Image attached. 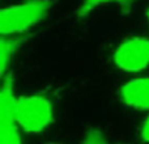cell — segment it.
Instances as JSON below:
<instances>
[{"label": "cell", "instance_id": "1", "mask_svg": "<svg viewBox=\"0 0 149 144\" xmlns=\"http://www.w3.org/2000/svg\"><path fill=\"white\" fill-rule=\"evenodd\" d=\"M13 114L21 131L30 135L46 131L54 119L52 103L45 96L15 97Z\"/></svg>", "mask_w": 149, "mask_h": 144}, {"label": "cell", "instance_id": "2", "mask_svg": "<svg viewBox=\"0 0 149 144\" xmlns=\"http://www.w3.org/2000/svg\"><path fill=\"white\" fill-rule=\"evenodd\" d=\"M50 1H30L4 7L0 12L1 37H18L39 24L51 9Z\"/></svg>", "mask_w": 149, "mask_h": 144}, {"label": "cell", "instance_id": "3", "mask_svg": "<svg viewBox=\"0 0 149 144\" xmlns=\"http://www.w3.org/2000/svg\"><path fill=\"white\" fill-rule=\"evenodd\" d=\"M114 63L124 72H141L149 67V38L131 37L124 39L114 51Z\"/></svg>", "mask_w": 149, "mask_h": 144}, {"label": "cell", "instance_id": "4", "mask_svg": "<svg viewBox=\"0 0 149 144\" xmlns=\"http://www.w3.org/2000/svg\"><path fill=\"white\" fill-rule=\"evenodd\" d=\"M13 85L12 79L3 80L0 94V144H22L21 129L13 114Z\"/></svg>", "mask_w": 149, "mask_h": 144}, {"label": "cell", "instance_id": "5", "mask_svg": "<svg viewBox=\"0 0 149 144\" xmlns=\"http://www.w3.org/2000/svg\"><path fill=\"white\" fill-rule=\"evenodd\" d=\"M122 102L134 110H149V77H135L119 89Z\"/></svg>", "mask_w": 149, "mask_h": 144}, {"label": "cell", "instance_id": "6", "mask_svg": "<svg viewBox=\"0 0 149 144\" xmlns=\"http://www.w3.org/2000/svg\"><path fill=\"white\" fill-rule=\"evenodd\" d=\"M22 39L20 37H3L1 46H0V63H1L3 75L7 71V66L12 60L13 55L16 54L17 49L20 47Z\"/></svg>", "mask_w": 149, "mask_h": 144}, {"label": "cell", "instance_id": "7", "mask_svg": "<svg viewBox=\"0 0 149 144\" xmlns=\"http://www.w3.org/2000/svg\"><path fill=\"white\" fill-rule=\"evenodd\" d=\"M82 144H107V142L98 129H90L85 134Z\"/></svg>", "mask_w": 149, "mask_h": 144}, {"label": "cell", "instance_id": "8", "mask_svg": "<svg viewBox=\"0 0 149 144\" xmlns=\"http://www.w3.org/2000/svg\"><path fill=\"white\" fill-rule=\"evenodd\" d=\"M100 5H105V3H84V4H81V7L79 8L77 12H79V15L81 16V17H85V16L92 13L93 10L97 7H100Z\"/></svg>", "mask_w": 149, "mask_h": 144}, {"label": "cell", "instance_id": "9", "mask_svg": "<svg viewBox=\"0 0 149 144\" xmlns=\"http://www.w3.org/2000/svg\"><path fill=\"white\" fill-rule=\"evenodd\" d=\"M140 138L143 139V142L149 144V115L141 123V127H140Z\"/></svg>", "mask_w": 149, "mask_h": 144}, {"label": "cell", "instance_id": "10", "mask_svg": "<svg viewBox=\"0 0 149 144\" xmlns=\"http://www.w3.org/2000/svg\"><path fill=\"white\" fill-rule=\"evenodd\" d=\"M147 16H148V21H149V8H148V12H147Z\"/></svg>", "mask_w": 149, "mask_h": 144}, {"label": "cell", "instance_id": "11", "mask_svg": "<svg viewBox=\"0 0 149 144\" xmlns=\"http://www.w3.org/2000/svg\"><path fill=\"white\" fill-rule=\"evenodd\" d=\"M46 144H58V143H54V142H50V143H46Z\"/></svg>", "mask_w": 149, "mask_h": 144}]
</instances>
